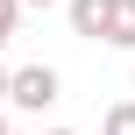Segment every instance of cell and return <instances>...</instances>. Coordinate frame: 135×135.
<instances>
[{"label": "cell", "mask_w": 135, "mask_h": 135, "mask_svg": "<svg viewBox=\"0 0 135 135\" xmlns=\"http://www.w3.org/2000/svg\"><path fill=\"white\" fill-rule=\"evenodd\" d=\"M7 100H14L21 114H43V107L64 100V78H57L50 64H21V71H7Z\"/></svg>", "instance_id": "6da1fadb"}, {"label": "cell", "mask_w": 135, "mask_h": 135, "mask_svg": "<svg viewBox=\"0 0 135 135\" xmlns=\"http://www.w3.org/2000/svg\"><path fill=\"white\" fill-rule=\"evenodd\" d=\"M64 14H71V36L100 43V36H107V21H114V0H64Z\"/></svg>", "instance_id": "7a4b0ae2"}, {"label": "cell", "mask_w": 135, "mask_h": 135, "mask_svg": "<svg viewBox=\"0 0 135 135\" xmlns=\"http://www.w3.org/2000/svg\"><path fill=\"white\" fill-rule=\"evenodd\" d=\"M100 43H114V50H135V0H114V21H107V36Z\"/></svg>", "instance_id": "3957f363"}, {"label": "cell", "mask_w": 135, "mask_h": 135, "mask_svg": "<svg viewBox=\"0 0 135 135\" xmlns=\"http://www.w3.org/2000/svg\"><path fill=\"white\" fill-rule=\"evenodd\" d=\"M100 135H135V100H114L107 121H100Z\"/></svg>", "instance_id": "277c9868"}, {"label": "cell", "mask_w": 135, "mask_h": 135, "mask_svg": "<svg viewBox=\"0 0 135 135\" xmlns=\"http://www.w3.org/2000/svg\"><path fill=\"white\" fill-rule=\"evenodd\" d=\"M14 28H21V0H0V50L14 43Z\"/></svg>", "instance_id": "5b68a950"}, {"label": "cell", "mask_w": 135, "mask_h": 135, "mask_svg": "<svg viewBox=\"0 0 135 135\" xmlns=\"http://www.w3.org/2000/svg\"><path fill=\"white\" fill-rule=\"evenodd\" d=\"M0 107H7V64H0Z\"/></svg>", "instance_id": "8992f818"}, {"label": "cell", "mask_w": 135, "mask_h": 135, "mask_svg": "<svg viewBox=\"0 0 135 135\" xmlns=\"http://www.w3.org/2000/svg\"><path fill=\"white\" fill-rule=\"evenodd\" d=\"M21 7H57V0H21Z\"/></svg>", "instance_id": "52a82bcc"}, {"label": "cell", "mask_w": 135, "mask_h": 135, "mask_svg": "<svg viewBox=\"0 0 135 135\" xmlns=\"http://www.w3.org/2000/svg\"><path fill=\"white\" fill-rule=\"evenodd\" d=\"M43 135H78V128H43Z\"/></svg>", "instance_id": "ba28073f"}, {"label": "cell", "mask_w": 135, "mask_h": 135, "mask_svg": "<svg viewBox=\"0 0 135 135\" xmlns=\"http://www.w3.org/2000/svg\"><path fill=\"white\" fill-rule=\"evenodd\" d=\"M0 135H14V128H7V121H0Z\"/></svg>", "instance_id": "9c48e42d"}]
</instances>
